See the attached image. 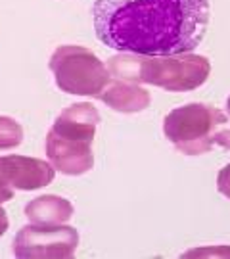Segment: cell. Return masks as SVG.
<instances>
[{"label":"cell","instance_id":"obj_1","mask_svg":"<svg viewBox=\"0 0 230 259\" xmlns=\"http://www.w3.org/2000/svg\"><path fill=\"white\" fill-rule=\"evenodd\" d=\"M94 31L106 47L140 56L188 54L209 25V0H96Z\"/></svg>","mask_w":230,"mask_h":259},{"label":"cell","instance_id":"obj_2","mask_svg":"<svg viewBox=\"0 0 230 259\" xmlns=\"http://www.w3.org/2000/svg\"><path fill=\"white\" fill-rule=\"evenodd\" d=\"M110 71L123 81L148 83L169 93H188L200 89L211 73L205 56H140L123 52L110 58Z\"/></svg>","mask_w":230,"mask_h":259},{"label":"cell","instance_id":"obj_3","mask_svg":"<svg viewBox=\"0 0 230 259\" xmlns=\"http://www.w3.org/2000/svg\"><path fill=\"white\" fill-rule=\"evenodd\" d=\"M226 121V115L213 106L186 104L169 111L163 121V133L178 152L186 156H200L213 148L217 127Z\"/></svg>","mask_w":230,"mask_h":259},{"label":"cell","instance_id":"obj_4","mask_svg":"<svg viewBox=\"0 0 230 259\" xmlns=\"http://www.w3.org/2000/svg\"><path fill=\"white\" fill-rule=\"evenodd\" d=\"M50 69L62 93L79 96H98L111 79L98 56L75 45L56 48L50 58Z\"/></svg>","mask_w":230,"mask_h":259},{"label":"cell","instance_id":"obj_5","mask_svg":"<svg viewBox=\"0 0 230 259\" xmlns=\"http://www.w3.org/2000/svg\"><path fill=\"white\" fill-rule=\"evenodd\" d=\"M79 232L64 225H27L14 238V255L19 259L73 257Z\"/></svg>","mask_w":230,"mask_h":259},{"label":"cell","instance_id":"obj_6","mask_svg":"<svg viewBox=\"0 0 230 259\" xmlns=\"http://www.w3.org/2000/svg\"><path fill=\"white\" fill-rule=\"evenodd\" d=\"M90 144L88 140L67 139L50 131L46 135V156L56 171L64 175H84L94 165Z\"/></svg>","mask_w":230,"mask_h":259},{"label":"cell","instance_id":"obj_7","mask_svg":"<svg viewBox=\"0 0 230 259\" xmlns=\"http://www.w3.org/2000/svg\"><path fill=\"white\" fill-rule=\"evenodd\" d=\"M56 169L44 159L25 156L0 157V179L18 190H37L54 181Z\"/></svg>","mask_w":230,"mask_h":259},{"label":"cell","instance_id":"obj_8","mask_svg":"<svg viewBox=\"0 0 230 259\" xmlns=\"http://www.w3.org/2000/svg\"><path fill=\"white\" fill-rule=\"evenodd\" d=\"M100 123V113L98 110L88 102L73 104L67 110H64L54 121L56 135H62L67 139L77 140H88L92 142L94 133H96V125Z\"/></svg>","mask_w":230,"mask_h":259},{"label":"cell","instance_id":"obj_9","mask_svg":"<svg viewBox=\"0 0 230 259\" xmlns=\"http://www.w3.org/2000/svg\"><path fill=\"white\" fill-rule=\"evenodd\" d=\"M98 98L104 104H108L111 110L123 111V113H136V111L146 110L152 100L148 91L125 81L108 83L106 89L98 94Z\"/></svg>","mask_w":230,"mask_h":259},{"label":"cell","instance_id":"obj_10","mask_svg":"<svg viewBox=\"0 0 230 259\" xmlns=\"http://www.w3.org/2000/svg\"><path fill=\"white\" fill-rule=\"evenodd\" d=\"M25 217L33 225H64L73 217V205L62 196H40L25 205Z\"/></svg>","mask_w":230,"mask_h":259},{"label":"cell","instance_id":"obj_11","mask_svg":"<svg viewBox=\"0 0 230 259\" xmlns=\"http://www.w3.org/2000/svg\"><path fill=\"white\" fill-rule=\"evenodd\" d=\"M23 140V129L16 119L0 115V150H12Z\"/></svg>","mask_w":230,"mask_h":259},{"label":"cell","instance_id":"obj_12","mask_svg":"<svg viewBox=\"0 0 230 259\" xmlns=\"http://www.w3.org/2000/svg\"><path fill=\"white\" fill-rule=\"evenodd\" d=\"M209 257V255H215V257H230V246H215V248H205V250H192L186 251L182 257Z\"/></svg>","mask_w":230,"mask_h":259},{"label":"cell","instance_id":"obj_13","mask_svg":"<svg viewBox=\"0 0 230 259\" xmlns=\"http://www.w3.org/2000/svg\"><path fill=\"white\" fill-rule=\"evenodd\" d=\"M217 188L222 196L230 198V163L222 167L219 177H217Z\"/></svg>","mask_w":230,"mask_h":259},{"label":"cell","instance_id":"obj_14","mask_svg":"<svg viewBox=\"0 0 230 259\" xmlns=\"http://www.w3.org/2000/svg\"><path fill=\"white\" fill-rule=\"evenodd\" d=\"M213 142H215V144H219V146H222V148L230 150V129L217 131V133H215V137H213Z\"/></svg>","mask_w":230,"mask_h":259},{"label":"cell","instance_id":"obj_15","mask_svg":"<svg viewBox=\"0 0 230 259\" xmlns=\"http://www.w3.org/2000/svg\"><path fill=\"white\" fill-rule=\"evenodd\" d=\"M12 196H14L12 186H10L6 181H2V179H0V204H4V202L12 200Z\"/></svg>","mask_w":230,"mask_h":259},{"label":"cell","instance_id":"obj_16","mask_svg":"<svg viewBox=\"0 0 230 259\" xmlns=\"http://www.w3.org/2000/svg\"><path fill=\"white\" fill-rule=\"evenodd\" d=\"M6 231H8V215H6V211L0 207V236H2Z\"/></svg>","mask_w":230,"mask_h":259},{"label":"cell","instance_id":"obj_17","mask_svg":"<svg viewBox=\"0 0 230 259\" xmlns=\"http://www.w3.org/2000/svg\"><path fill=\"white\" fill-rule=\"evenodd\" d=\"M226 108H228V113H230V96H228V100H226Z\"/></svg>","mask_w":230,"mask_h":259}]
</instances>
